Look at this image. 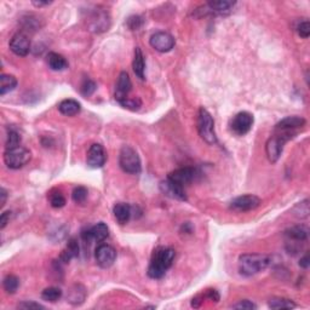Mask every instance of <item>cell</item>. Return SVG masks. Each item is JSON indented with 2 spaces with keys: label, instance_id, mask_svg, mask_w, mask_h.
Listing matches in <instances>:
<instances>
[{
  "label": "cell",
  "instance_id": "obj_1",
  "mask_svg": "<svg viewBox=\"0 0 310 310\" xmlns=\"http://www.w3.org/2000/svg\"><path fill=\"white\" fill-rule=\"evenodd\" d=\"M176 252L171 247L159 246L154 250L148 267V275L152 279H161L166 274V272L171 268L175 261Z\"/></svg>",
  "mask_w": 310,
  "mask_h": 310
},
{
  "label": "cell",
  "instance_id": "obj_2",
  "mask_svg": "<svg viewBox=\"0 0 310 310\" xmlns=\"http://www.w3.org/2000/svg\"><path fill=\"white\" fill-rule=\"evenodd\" d=\"M270 257L262 253H244L239 257V273L244 277H252L269 267Z\"/></svg>",
  "mask_w": 310,
  "mask_h": 310
},
{
  "label": "cell",
  "instance_id": "obj_3",
  "mask_svg": "<svg viewBox=\"0 0 310 310\" xmlns=\"http://www.w3.org/2000/svg\"><path fill=\"white\" fill-rule=\"evenodd\" d=\"M297 132L294 131H277L266 143V153L270 163H277L283 154L284 146L287 141L294 138Z\"/></svg>",
  "mask_w": 310,
  "mask_h": 310
},
{
  "label": "cell",
  "instance_id": "obj_4",
  "mask_svg": "<svg viewBox=\"0 0 310 310\" xmlns=\"http://www.w3.org/2000/svg\"><path fill=\"white\" fill-rule=\"evenodd\" d=\"M198 131L200 137L210 146L217 143V136L215 131V120L209 110L200 108L198 114Z\"/></svg>",
  "mask_w": 310,
  "mask_h": 310
},
{
  "label": "cell",
  "instance_id": "obj_5",
  "mask_svg": "<svg viewBox=\"0 0 310 310\" xmlns=\"http://www.w3.org/2000/svg\"><path fill=\"white\" fill-rule=\"evenodd\" d=\"M119 165L124 172L129 175H138L142 171L141 159L135 149L130 146H124L119 153Z\"/></svg>",
  "mask_w": 310,
  "mask_h": 310
},
{
  "label": "cell",
  "instance_id": "obj_6",
  "mask_svg": "<svg viewBox=\"0 0 310 310\" xmlns=\"http://www.w3.org/2000/svg\"><path fill=\"white\" fill-rule=\"evenodd\" d=\"M32 159V154L27 148L18 146L10 149H5L4 152V163L8 169L18 170L25 166Z\"/></svg>",
  "mask_w": 310,
  "mask_h": 310
},
{
  "label": "cell",
  "instance_id": "obj_7",
  "mask_svg": "<svg viewBox=\"0 0 310 310\" xmlns=\"http://www.w3.org/2000/svg\"><path fill=\"white\" fill-rule=\"evenodd\" d=\"M87 27L93 33L106 32L110 27L109 13L104 10H99V8L93 10L87 18Z\"/></svg>",
  "mask_w": 310,
  "mask_h": 310
},
{
  "label": "cell",
  "instance_id": "obj_8",
  "mask_svg": "<svg viewBox=\"0 0 310 310\" xmlns=\"http://www.w3.org/2000/svg\"><path fill=\"white\" fill-rule=\"evenodd\" d=\"M253 126V115L249 112L238 113L230 121V130L234 135L244 136L251 131Z\"/></svg>",
  "mask_w": 310,
  "mask_h": 310
},
{
  "label": "cell",
  "instance_id": "obj_9",
  "mask_svg": "<svg viewBox=\"0 0 310 310\" xmlns=\"http://www.w3.org/2000/svg\"><path fill=\"white\" fill-rule=\"evenodd\" d=\"M262 204L261 199L258 196L247 194V195H241L235 198L229 205L230 210L237 212H247L256 210L257 207H260Z\"/></svg>",
  "mask_w": 310,
  "mask_h": 310
},
{
  "label": "cell",
  "instance_id": "obj_10",
  "mask_svg": "<svg viewBox=\"0 0 310 310\" xmlns=\"http://www.w3.org/2000/svg\"><path fill=\"white\" fill-rule=\"evenodd\" d=\"M149 44L159 52H169L175 47V38L167 32H156L150 36Z\"/></svg>",
  "mask_w": 310,
  "mask_h": 310
},
{
  "label": "cell",
  "instance_id": "obj_11",
  "mask_svg": "<svg viewBox=\"0 0 310 310\" xmlns=\"http://www.w3.org/2000/svg\"><path fill=\"white\" fill-rule=\"evenodd\" d=\"M95 257L98 266L101 268L107 269L114 264L116 260V251L114 247L108 245V244H101L96 249Z\"/></svg>",
  "mask_w": 310,
  "mask_h": 310
},
{
  "label": "cell",
  "instance_id": "obj_12",
  "mask_svg": "<svg viewBox=\"0 0 310 310\" xmlns=\"http://www.w3.org/2000/svg\"><path fill=\"white\" fill-rule=\"evenodd\" d=\"M284 235H285L287 244H289V245H292L291 249H289V251L297 252L298 249L296 247V245L307 241V239H308V229H307L304 226H295L286 229Z\"/></svg>",
  "mask_w": 310,
  "mask_h": 310
},
{
  "label": "cell",
  "instance_id": "obj_13",
  "mask_svg": "<svg viewBox=\"0 0 310 310\" xmlns=\"http://www.w3.org/2000/svg\"><path fill=\"white\" fill-rule=\"evenodd\" d=\"M109 235V229H108L107 224L103 222L95 224L91 228H87L81 232V238L85 243H90V241H97V243H102L104 241Z\"/></svg>",
  "mask_w": 310,
  "mask_h": 310
},
{
  "label": "cell",
  "instance_id": "obj_14",
  "mask_svg": "<svg viewBox=\"0 0 310 310\" xmlns=\"http://www.w3.org/2000/svg\"><path fill=\"white\" fill-rule=\"evenodd\" d=\"M107 160V153L102 144L95 143L92 144L87 150L86 163L91 169H99L106 164Z\"/></svg>",
  "mask_w": 310,
  "mask_h": 310
},
{
  "label": "cell",
  "instance_id": "obj_15",
  "mask_svg": "<svg viewBox=\"0 0 310 310\" xmlns=\"http://www.w3.org/2000/svg\"><path fill=\"white\" fill-rule=\"evenodd\" d=\"M10 50L17 56H27L30 51V39L23 32L16 33L10 40Z\"/></svg>",
  "mask_w": 310,
  "mask_h": 310
},
{
  "label": "cell",
  "instance_id": "obj_16",
  "mask_svg": "<svg viewBox=\"0 0 310 310\" xmlns=\"http://www.w3.org/2000/svg\"><path fill=\"white\" fill-rule=\"evenodd\" d=\"M160 189L161 192H163L166 196H169V198L176 199V200L180 201H187V195L186 192H184V187L180 186V184L171 181L170 178H166V180L161 182Z\"/></svg>",
  "mask_w": 310,
  "mask_h": 310
},
{
  "label": "cell",
  "instance_id": "obj_17",
  "mask_svg": "<svg viewBox=\"0 0 310 310\" xmlns=\"http://www.w3.org/2000/svg\"><path fill=\"white\" fill-rule=\"evenodd\" d=\"M237 5L235 1L230 0H212L209 1L204 6V15L205 13H211V15H226L233 10V7Z\"/></svg>",
  "mask_w": 310,
  "mask_h": 310
},
{
  "label": "cell",
  "instance_id": "obj_18",
  "mask_svg": "<svg viewBox=\"0 0 310 310\" xmlns=\"http://www.w3.org/2000/svg\"><path fill=\"white\" fill-rule=\"evenodd\" d=\"M132 90V82L129 74L126 72H121L119 74L118 80H116L115 85V99L120 103L121 101H124L125 98L130 97V92Z\"/></svg>",
  "mask_w": 310,
  "mask_h": 310
},
{
  "label": "cell",
  "instance_id": "obj_19",
  "mask_svg": "<svg viewBox=\"0 0 310 310\" xmlns=\"http://www.w3.org/2000/svg\"><path fill=\"white\" fill-rule=\"evenodd\" d=\"M196 176H198L196 175V170L193 169V167H181V169L175 170V171L170 173L167 176V178H170V180L176 182L180 186L184 187L187 184L192 183L195 180Z\"/></svg>",
  "mask_w": 310,
  "mask_h": 310
},
{
  "label": "cell",
  "instance_id": "obj_20",
  "mask_svg": "<svg viewBox=\"0 0 310 310\" xmlns=\"http://www.w3.org/2000/svg\"><path fill=\"white\" fill-rule=\"evenodd\" d=\"M306 125V119L302 118V116H287V118L283 119L281 121H279L275 126V130L277 131H294V132H297L298 129L303 127Z\"/></svg>",
  "mask_w": 310,
  "mask_h": 310
},
{
  "label": "cell",
  "instance_id": "obj_21",
  "mask_svg": "<svg viewBox=\"0 0 310 310\" xmlns=\"http://www.w3.org/2000/svg\"><path fill=\"white\" fill-rule=\"evenodd\" d=\"M132 69L135 72L136 76L144 80L146 79V61H144V55L139 47L135 49V55H133V62H132Z\"/></svg>",
  "mask_w": 310,
  "mask_h": 310
},
{
  "label": "cell",
  "instance_id": "obj_22",
  "mask_svg": "<svg viewBox=\"0 0 310 310\" xmlns=\"http://www.w3.org/2000/svg\"><path fill=\"white\" fill-rule=\"evenodd\" d=\"M58 110H59V113L63 115L74 116L80 112L81 106L78 101H75V99L68 98V99H63V101L58 104Z\"/></svg>",
  "mask_w": 310,
  "mask_h": 310
},
{
  "label": "cell",
  "instance_id": "obj_23",
  "mask_svg": "<svg viewBox=\"0 0 310 310\" xmlns=\"http://www.w3.org/2000/svg\"><path fill=\"white\" fill-rule=\"evenodd\" d=\"M113 213H114L115 220L120 224H126L130 221L131 215V206L126 203H118L113 209Z\"/></svg>",
  "mask_w": 310,
  "mask_h": 310
},
{
  "label": "cell",
  "instance_id": "obj_24",
  "mask_svg": "<svg viewBox=\"0 0 310 310\" xmlns=\"http://www.w3.org/2000/svg\"><path fill=\"white\" fill-rule=\"evenodd\" d=\"M86 298V291L81 285H74L67 296V302L72 306H80Z\"/></svg>",
  "mask_w": 310,
  "mask_h": 310
},
{
  "label": "cell",
  "instance_id": "obj_25",
  "mask_svg": "<svg viewBox=\"0 0 310 310\" xmlns=\"http://www.w3.org/2000/svg\"><path fill=\"white\" fill-rule=\"evenodd\" d=\"M79 256V244L78 241H76V239L72 238L69 241H68L67 244V247L62 251L61 253V261L63 262V263H69L70 260H73V258L78 257Z\"/></svg>",
  "mask_w": 310,
  "mask_h": 310
},
{
  "label": "cell",
  "instance_id": "obj_26",
  "mask_svg": "<svg viewBox=\"0 0 310 310\" xmlns=\"http://www.w3.org/2000/svg\"><path fill=\"white\" fill-rule=\"evenodd\" d=\"M47 64H49L50 69L55 70V72H61V70L68 68L67 59L57 52H50L47 55Z\"/></svg>",
  "mask_w": 310,
  "mask_h": 310
},
{
  "label": "cell",
  "instance_id": "obj_27",
  "mask_svg": "<svg viewBox=\"0 0 310 310\" xmlns=\"http://www.w3.org/2000/svg\"><path fill=\"white\" fill-rule=\"evenodd\" d=\"M17 79L10 74H1L0 76V95L4 96L16 89Z\"/></svg>",
  "mask_w": 310,
  "mask_h": 310
},
{
  "label": "cell",
  "instance_id": "obj_28",
  "mask_svg": "<svg viewBox=\"0 0 310 310\" xmlns=\"http://www.w3.org/2000/svg\"><path fill=\"white\" fill-rule=\"evenodd\" d=\"M269 308L272 309H294L296 308V303L292 302L289 298L284 297H274L268 302Z\"/></svg>",
  "mask_w": 310,
  "mask_h": 310
},
{
  "label": "cell",
  "instance_id": "obj_29",
  "mask_svg": "<svg viewBox=\"0 0 310 310\" xmlns=\"http://www.w3.org/2000/svg\"><path fill=\"white\" fill-rule=\"evenodd\" d=\"M2 287H4L5 292L8 295L16 294V291L19 287V279L15 277V275H6L2 280Z\"/></svg>",
  "mask_w": 310,
  "mask_h": 310
},
{
  "label": "cell",
  "instance_id": "obj_30",
  "mask_svg": "<svg viewBox=\"0 0 310 310\" xmlns=\"http://www.w3.org/2000/svg\"><path fill=\"white\" fill-rule=\"evenodd\" d=\"M61 297H62L61 289H58V287H55V286L47 287V289H45L44 291L41 292L42 300L46 301V302H50V303L57 302V301Z\"/></svg>",
  "mask_w": 310,
  "mask_h": 310
},
{
  "label": "cell",
  "instance_id": "obj_31",
  "mask_svg": "<svg viewBox=\"0 0 310 310\" xmlns=\"http://www.w3.org/2000/svg\"><path fill=\"white\" fill-rule=\"evenodd\" d=\"M47 199H49L50 205L53 207V209H61L65 205V198L64 195L62 194L61 190L53 189L51 190L47 195Z\"/></svg>",
  "mask_w": 310,
  "mask_h": 310
},
{
  "label": "cell",
  "instance_id": "obj_32",
  "mask_svg": "<svg viewBox=\"0 0 310 310\" xmlns=\"http://www.w3.org/2000/svg\"><path fill=\"white\" fill-rule=\"evenodd\" d=\"M294 213L296 217L298 218H307L309 216V200L306 199V200L302 201V203L297 204L294 209Z\"/></svg>",
  "mask_w": 310,
  "mask_h": 310
},
{
  "label": "cell",
  "instance_id": "obj_33",
  "mask_svg": "<svg viewBox=\"0 0 310 310\" xmlns=\"http://www.w3.org/2000/svg\"><path fill=\"white\" fill-rule=\"evenodd\" d=\"M87 189L85 187H76L74 188L72 193L73 201L76 204H84L87 199Z\"/></svg>",
  "mask_w": 310,
  "mask_h": 310
},
{
  "label": "cell",
  "instance_id": "obj_34",
  "mask_svg": "<svg viewBox=\"0 0 310 310\" xmlns=\"http://www.w3.org/2000/svg\"><path fill=\"white\" fill-rule=\"evenodd\" d=\"M21 144V136L19 133L15 130H10L7 133V139H6V147L5 149H10V148L18 147Z\"/></svg>",
  "mask_w": 310,
  "mask_h": 310
},
{
  "label": "cell",
  "instance_id": "obj_35",
  "mask_svg": "<svg viewBox=\"0 0 310 310\" xmlns=\"http://www.w3.org/2000/svg\"><path fill=\"white\" fill-rule=\"evenodd\" d=\"M22 19H23V27L27 30H36L40 28V24H39L40 19H39L36 16L28 15Z\"/></svg>",
  "mask_w": 310,
  "mask_h": 310
},
{
  "label": "cell",
  "instance_id": "obj_36",
  "mask_svg": "<svg viewBox=\"0 0 310 310\" xmlns=\"http://www.w3.org/2000/svg\"><path fill=\"white\" fill-rule=\"evenodd\" d=\"M119 104L130 110H138L142 106V101L138 97H127L124 101H121Z\"/></svg>",
  "mask_w": 310,
  "mask_h": 310
},
{
  "label": "cell",
  "instance_id": "obj_37",
  "mask_svg": "<svg viewBox=\"0 0 310 310\" xmlns=\"http://www.w3.org/2000/svg\"><path fill=\"white\" fill-rule=\"evenodd\" d=\"M296 29H297L298 35H300L301 38L308 39L310 35V23L308 19H303V21H301L300 23L297 24V27H296Z\"/></svg>",
  "mask_w": 310,
  "mask_h": 310
},
{
  "label": "cell",
  "instance_id": "obj_38",
  "mask_svg": "<svg viewBox=\"0 0 310 310\" xmlns=\"http://www.w3.org/2000/svg\"><path fill=\"white\" fill-rule=\"evenodd\" d=\"M81 93L84 96H91L96 91V84L91 79H85L81 84Z\"/></svg>",
  "mask_w": 310,
  "mask_h": 310
},
{
  "label": "cell",
  "instance_id": "obj_39",
  "mask_svg": "<svg viewBox=\"0 0 310 310\" xmlns=\"http://www.w3.org/2000/svg\"><path fill=\"white\" fill-rule=\"evenodd\" d=\"M143 25V18L141 16L135 15V16H131L127 19V27L130 28L131 30H138L139 28Z\"/></svg>",
  "mask_w": 310,
  "mask_h": 310
},
{
  "label": "cell",
  "instance_id": "obj_40",
  "mask_svg": "<svg viewBox=\"0 0 310 310\" xmlns=\"http://www.w3.org/2000/svg\"><path fill=\"white\" fill-rule=\"evenodd\" d=\"M233 308L240 309V310H252V309H257V306L253 304L252 302H250V301L245 300V301H241V302H239L238 304H235Z\"/></svg>",
  "mask_w": 310,
  "mask_h": 310
},
{
  "label": "cell",
  "instance_id": "obj_41",
  "mask_svg": "<svg viewBox=\"0 0 310 310\" xmlns=\"http://www.w3.org/2000/svg\"><path fill=\"white\" fill-rule=\"evenodd\" d=\"M17 308L18 309H24V310H28V309H44V307L41 306V304L39 303H35V302H28V301H24V302L19 303L18 306H17Z\"/></svg>",
  "mask_w": 310,
  "mask_h": 310
},
{
  "label": "cell",
  "instance_id": "obj_42",
  "mask_svg": "<svg viewBox=\"0 0 310 310\" xmlns=\"http://www.w3.org/2000/svg\"><path fill=\"white\" fill-rule=\"evenodd\" d=\"M204 300L212 301V302H218L220 301V294H218L216 290H207L206 292L203 295Z\"/></svg>",
  "mask_w": 310,
  "mask_h": 310
},
{
  "label": "cell",
  "instance_id": "obj_43",
  "mask_svg": "<svg viewBox=\"0 0 310 310\" xmlns=\"http://www.w3.org/2000/svg\"><path fill=\"white\" fill-rule=\"evenodd\" d=\"M10 217H11V212L6 211V212H2L1 213V217H0V229H4L6 227V224L10 222Z\"/></svg>",
  "mask_w": 310,
  "mask_h": 310
},
{
  "label": "cell",
  "instance_id": "obj_44",
  "mask_svg": "<svg viewBox=\"0 0 310 310\" xmlns=\"http://www.w3.org/2000/svg\"><path fill=\"white\" fill-rule=\"evenodd\" d=\"M0 206L4 207L5 203H6V199H7V192L4 189V188H1V190H0Z\"/></svg>",
  "mask_w": 310,
  "mask_h": 310
},
{
  "label": "cell",
  "instance_id": "obj_45",
  "mask_svg": "<svg viewBox=\"0 0 310 310\" xmlns=\"http://www.w3.org/2000/svg\"><path fill=\"white\" fill-rule=\"evenodd\" d=\"M309 256H308V253H307L306 256H304L303 258H301V261H300V266L302 267V268H304V269H307L309 267Z\"/></svg>",
  "mask_w": 310,
  "mask_h": 310
},
{
  "label": "cell",
  "instance_id": "obj_46",
  "mask_svg": "<svg viewBox=\"0 0 310 310\" xmlns=\"http://www.w3.org/2000/svg\"><path fill=\"white\" fill-rule=\"evenodd\" d=\"M32 4L36 7H41V6H46V5H50L51 1H32Z\"/></svg>",
  "mask_w": 310,
  "mask_h": 310
}]
</instances>
